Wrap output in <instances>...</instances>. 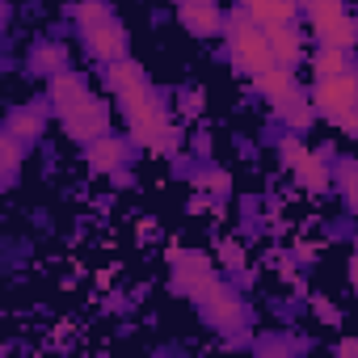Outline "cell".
Returning a JSON list of instances; mask_svg holds the SVG:
<instances>
[{"instance_id":"cell-17","label":"cell","mask_w":358,"mask_h":358,"mask_svg":"<svg viewBox=\"0 0 358 358\" xmlns=\"http://www.w3.org/2000/svg\"><path fill=\"white\" fill-rule=\"evenodd\" d=\"M341 72H350V59H345L341 47H324L320 55H312V76L316 80H329V76H341Z\"/></svg>"},{"instance_id":"cell-7","label":"cell","mask_w":358,"mask_h":358,"mask_svg":"<svg viewBox=\"0 0 358 358\" xmlns=\"http://www.w3.org/2000/svg\"><path fill=\"white\" fill-rule=\"evenodd\" d=\"M278 152H282V164L295 173V182H303V190H312V194H324L329 190V164L312 148H303L299 139H282Z\"/></svg>"},{"instance_id":"cell-11","label":"cell","mask_w":358,"mask_h":358,"mask_svg":"<svg viewBox=\"0 0 358 358\" xmlns=\"http://www.w3.org/2000/svg\"><path fill=\"white\" fill-rule=\"evenodd\" d=\"M266 38H270V51H274V59H278L282 68H295V64L303 59V38H299L295 26H270Z\"/></svg>"},{"instance_id":"cell-14","label":"cell","mask_w":358,"mask_h":358,"mask_svg":"<svg viewBox=\"0 0 358 358\" xmlns=\"http://www.w3.org/2000/svg\"><path fill=\"white\" fill-rule=\"evenodd\" d=\"M122 160H127V148L118 139L101 135V139L89 143V169L93 173H114V169H122Z\"/></svg>"},{"instance_id":"cell-15","label":"cell","mask_w":358,"mask_h":358,"mask_svg":"<svg viewBox=\"0 0 358 358\" xmlns=\"http://www.w3.org/2000/svg\"><path fill=\"white\" fill-rule=\"evenodd\" d=\"M211 274V262L203 257V253H177V287H182L186 295H190V287L199 282V278H207Z\"/></svg>"},{"instance_id":"cell-12","label":"cell","mask_w":358,"mask_h":358,"mask_svg":"<svg viewBox=\"0 0 358 358\" xmlns=\"http://www.w3.org/2000/svg\"><path fill=\"white\" fill-rule=\"evenodd\" d=\"M249 13H253V22H262L266 30H270V26H295L299 0H257Z\"/></svg>"},{"instance_id":"cell-8","label":"cell","mask_w":358,"mask_h":358,"mask_svg":"<svg viewBox=\"0 0 358 358\" xmlns=\"http://www.w3.org/2000/svg\"><path fill=\"white\" fill-rule=\"evenodd\" d=\"M85 34V47H89V55L97 59V64H118V59H127V30L114 22V17H106V22H97V26H89V30H80Z\"/></svg>"},{"instance_id":"cell-23","label":"cell","mask_w":358,"mask_h":358,"mask_svg":"<svg viewBox=\"0 0 358 358\" xmlns=\"http://www.w3.org/2000/svg\"><path fill=\"white\" fill-rule=\"evenodd\" d=\"M199 186H215V194H224L228 177H224V173H211V177H199Z\"/></svg>"},{"instance_id":"cell-9","label":"cell","mask_w":358,"mask_h":358,"mask_svg":"<svg viewBox=\"0 0 358 358\" xmlns=\"http://www.w3.org/2000/svg\"><path fill=\"white\" fill-rule=\"evenodd\" d=\"M177 17H182V26H186L190 34H199V38H215V34H224V26H228V17L215 9V0H199V5H177Z\"/></svg>"},{"instance_id":"cell-18","label":"cell","mask_w":358,"mask_h":358,"mask_svg":"<svg viewBox=\"0 0 358 358\" xmlns=\"http://www.w3.org/2000/svg\"><path fill=\"white\" fill-rule=\"evenodd\" d=\"M312 110H316V106H308L303 93L291 97V101H282V106H274V114H278L291 131H308V127H312Z\"/></svg>"},{"instance_id":"cell-24","label":"cell","mask_w":358,"mask_h":358,"mask_svg":"<svg viewBox=\"0 0 358 358\" xmlns=\"http://www.w3.org/2000/svg\"><path fill=\"white\" fill-rule=\"evenodd\" d=\"M337 127H341L345 135H358V106H354V110H350V114H345V118H341Z\"/></svg>"},{"instance_id":"cell-30","label":"cell","mask_w":358,"mask_h":358,"mask_svg":"<svg viewBox=\"0 0 358 358\" xmlns=\"http://www.w3.org/2000/svg\"><path fill=\"white\" fill-rule=\"evenodd\" d=\"M303 5H308V0H303Z\"/></svg>"},{"instance_id":"cell-10","label":"cell","mask_w":358,"mask_h":358,"mask_svg":"<svg viewBox=\"0 0 358 358\" xmlns=\"http://www.w3.org/2000/svg\"><path fill=\"white\" fill-rule=\"evenodd\" d=\"M253 85H257V93H262V97L270 101V110L303 93V89H299V80L291 76V68H282V64H274V68H266V72H257V76H253Z\"/></svg>"},{"instance_id":"cell-27","label":"cell","mask_w":358,"mask_h":358,"mask_svg":"<svg viewBox=\"0 0 358 358\" xmlns=\"http://www.w3.org/2000/svg\"><path fill=\"white\" fill-rule=\"evenodd\" d=\"M350 282H354V291H358V253L350 257Z\"/></svg>"},{"instance_id":"cell-25","label":"cell","mask_w":358,"mask_h":358,"mask_svg":"<svg viewBox=\"0 0 358 358\" xmlns=\"http://www.w3.org/2000/svg\"><path fill=\"white\" fill-rule=\"evenodd\" d=\"M337 354H358V337H345V341H337Z\"/></svg>"},{"instance_id":"cell-3","label":"cell","mask_w":358,"mask_h":358,"mask_svg":"<svg viewBox=\"0 0 358 358\" xmlns=\"http://www.w3.org/2000/svg\"><path fill=\"white\" fill-rule=\"evenodd\" d=\"M190 295H194V303L203 308V316H207L220 333H241L245 308H241V299H236L228 287H220V282L207 274V278H199V282L190 287Z\"/></svg>"},{"instance_id":"cell-4","label":"cell","mask_w":358,"mask_h":358,"mask_svg":"<svg viewBox=\"0 0 358 358\" xmlns=\"http://www.w3.org/2000/svg\"><path fill=\"white\" fill-rule=\"evenodd\" d=\"M308 22L324 47H354L358 43V22L345 13L341 0H308Z\"/></svg>"},{"instance_id":"cell-28","label":"cell","mask_w":358,"mask_h":358,"mask_svg":"<svg viewBox=\"0 0 358 358\" xmlns=\"http://www.w3.org/2000/svg\"><path fill=\"white\" fill-rule=\"evenodd\" d=\"M253 5H257V0H241V9H253Z\"/></svg>"},{"instance_id":"cell-5","label":"cell","mask_w":358,"mask_h":358,"mask_svg":"<svg viewBox=\"0 0 358 358\" xmlns=\"http://www.w3.org/2000/svg\"><path fill=\"white\" fill-rule=\"evenodd\" d=\"M59 118H64V131H68V139H76V143H93V139H101V135H110V110L101 106V97H80V101H72L68 110H59Z\"/></svg>"},{"instance_id":"cell-19","label":"cell","mask_w":358,"mask_h":358,"mask_svg":"<svg viewBox=\"0 0 358 358\" xmlns=\"http://www.w3.org/2000/svg\"><path fill=\"white\" fill-rule=\"evenodd\" d=\"M72 17H76V26H80V30H89V26L106 22V17H114V9L106 5V0H76V9H72Z\"/></svg>"},{"instance_id":"cell-26","label":"cell","mask_w":358,"mask_h":358,"mask_svg":"<svg viewBox=\"0 0 358 358\" xmlns=\"http://www.w3.org/2000/svg\"><path fill=\"white\" fill-rule=\"evenodd\" d=\"M316 312H320V316H324V320H337V316H333V308H329V303H324V299H316Z\"/></svg>"},{"instance_id":"cell-13","label":"cell","mask_w":358,"mask_h":358,"mask_svg":"<svg viewBox=\"0 0 358 358\" xmlns=\"http://www.w3.org/2000/svg\"><path fill=\"white\" fill-rule=\"evenodd\" d=\"M89 93H93L89 80L76 76V72H55V76H51V101H55V110H68L72 101H80V97H89Z\"/></svg>"},{"instance_id":"cell-21","label":"cell","mask_w":358,"mask_h":358,"mask_svg":"<svg viewBox=\"0 0 358 358\" xmlns=\"http://www.w3.org/2000/svg\"><path fill=\"white\" fill-rule=\"evenodd\" d=\"M337 186H341V199L350 211H358V160H345L337 169Z\"/></svg>"},{"instance_id":"cell-6","label":"cell","mask_w":358,"mask_h":358,"mask_svg":"<svg viewBox=\"0 0 358 358\" xmlns=\"http://www.w3.org/2000/svg\"><path fill=\"white\" fill-rule=\"evenodd\" d=\"M312 106H316L324 118L341 122V118L358 106V72H341V76L316 80V89H312Z\"/></svg>"},{"instance_id":"cell-29","label":"cell","mask_w":358,"mask_h":358,"mask_svg":"<svg viewBox=\"0 0 358 358\" xmlns=\"http://www.w3.org/2000/svg\"><path fill=\"white\" fill-rule=\"evenodd\" d=\"M177 5H199V0H177Z\"/></svg>"},{"instance_id":"cell-22","label":"cell","mask_w":358,"mask_h":358,"mask_svg":"<svg viewBox=\"0 0 358 358\" xmlns=\"http://www.w3.org/2000/svg\"><path fill=\"white\" fill-rule=\"evenodd\" d=\"M0 160H5V182L13 186L17 169H22V148H17V135H9V131H5V139H0Z\"/></svg>"},{"instance_id":"cell-1","label":"cell","mask_w":358,"mask_h":358,"mask_svg":"<svg viewBox=\"0 0 358 358\" xmlns=\"http://www.w3.org/2000/svg\"><path fill=\"white\" fill-rule=\"evenodd\" d=\"M106 89H114V97H118L139 148H148V152H173L177 148V131H173L164 106L156 101L143 68L131 55L118 59V64H106Z\"/></svg>"},{"instance_id":"cell-2","label":"cell","mask_w":358,"mask_h":358,"mask_svg":"<svg viewBox=\"0 0 358 358\" xmlns=\"http://www.w3.org/2000/svg\"><path fill=\"white\" fill-rule=\"evenodd\" d=\"M224 34H228V47H232V64H236L241 72L257 76V72H266V68H274V64H278V59H274V51H270L266 26H262V22H253V13H249V9H236V13L228 17Z\"/></svg>"},{"instance_id":"cell-16","label":"cell","mask_w":358,"mask_h":358,"mask_svg":"<svg viewBox=\"0 0 358 358\" xmlns=\"http://www.w3.org/2000/svg\"><path fill=\"white\" fill-rule=\"evenodd\" d=\"M5 131L17 135V139H38V135H43V114H38L34 106H17V110L9 114Z\"/></svg>"},{"instance_id":"cell-20","label":"cell","mask_w":358,"mask_h":358,"mask_svg":"<svg viewBox=\"0 0 358 358\" xmlns=\"http://www.w3.org/2000/svg\"><path fill=\"white\" fill-rule=\"evenodd\" d=\"M30 68H34V72L55 76V72H64V51H59L55 43H43V47H34V51H30Z\"/></svg>"}]
</instances>
